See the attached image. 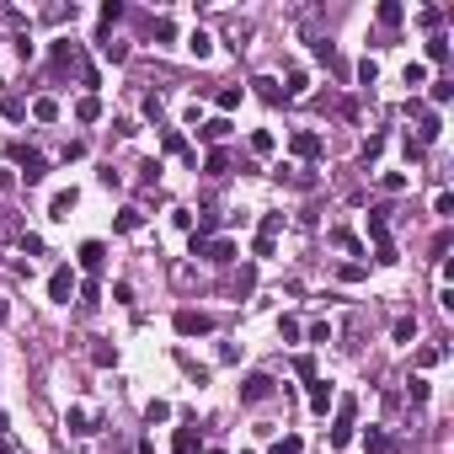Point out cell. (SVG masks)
<instances>
[{
    "label": "cell",
    "mask_w": 454,
    "mask_h": 454,
    "mask_svg": "<svg viewBox=\"0 0 454 454\" xmlns=\"http://www.w3.org/2000/svg\"><path fill=\"white\" fill-rule=\"evenodd\" d=\"M353 417H359V407H353V401H337V422H332V433H326L332 449H347V443H353Z\"/></svg>",
    "instance_id": "obj_1"
},
{
    "label": "cell",
    "mask_w": 454,
    "mask_h": 454,
    "mask_svg": "<svg viewBox=\"0 0 454 454\" xmlns=\"http://www.w3.org/2000/svg\"><path fill=\"white\" fill-rule=\"evenodd\" d=\"M177 332H182V337H209V332H214V315H204V310H177Z\"/></svg>",
    "instance_id": "obj_2"
},
{
    "label": "cell",
    "mask_w": 454,
    "mask_h": 454,
    "mask_svg": "<svg viewBox=\"0 0 454 454\" xmlns=\"http://www.w3.org/2000/svg\"><path fill=\"white\" fill-rule=\"evenodd\" d=\"M267 395H273V380H267V374H246V380H240V401H246V407H257Z\"/></svg>",
    "instance_id": "obj_3"
},
{
    "label": "cell",
    "mask_w": 454,
    "mask_h": 454,
    "mask_svg": "<svg viewBox=\"0 0 454 454\" xmlns=\"http://www.w3.org/2000/svg\"><path fill=\"white\" fill-rule=\"evenodd\" d=\"M70 294H75V273H70V267H54V278H48V299L70 305Z\"/></svg>",
    "instance_id": "obj_4"
},
{
    "label": "cell",
    "mask_w": 454,
    "mask_h": 454,
    "mask_svg": "<svg viewBox=\"0 0 454 454\" xmlns=\"http://www.w3.org/2000/svg\"><path fill=\"white\" fill-rule=\"evenodd\" d=\"M16 166H22V177L27 182H43V156H37V150H27V144H16Z\"/></svg>",
    "instance_id": "obj_5"
},
{
    "label": "cell",
    "mask_w": 454,
    "mask_h": 454,
    "mask_svg": "<svg viewBox=\"0 0 454 454\" xmlns=\"http://www.w3.org/2000/svg\"><path fill=\"white\" fill-rule=\"evenodd\" d=\"M289 150H294L299 161H315V156H321V134H310V129H299L294 139H289Z\"/></svg>",
    "instance_id": "obj_6"
},
{
    "label": "cell",
    "mask_w": 454,
    "mask_h": 454,
    "mask_svg": "<svg viewBox=\"0 0 454 454\" xmlns=\"http://www.w3.org/2000/svg\"><path fill=\"white\" fill-rule=\"evenodd\" d=\"M102 262H107V246H102V240H86L81 246V267L86 273H102Z\"/></svg>",
    "instance_id": "obj_7"
},
{
    "label": "cell",
    "mask_w": 454,
    "mask_h": 454,
    "mask_svg": "<svg viewBox=\"0 0 454 454\" xmlns=\"http://www.w3.org/2000/svg\"><path fill=\"white\" fill-rule=\"evenodd\" d=\"M198 449H204L198 428H177V443H171V454H198Z\"/></svg>",
    "instance_id": "obj_8"
},
{
    "label": "cell",
    "mask_w": 454,
    "mask_h": 454,
    "mask_svg": "<svg viewBox=\"0 0 454 454\" xmlns=\"http://www.w3.org/2000/svg\"><path fill=\"white\" fill-rule=\"evenodd\" d=\"M332 407V385L326 380H310V412H326Z\"/></svg>",
    "instance_id": "obj_9"
},
{
    "label": "cell",
    "mask_w": 454,
    "mask_h": 454,
    "mask_svg": "<svg viewBox=\"0 0 454 454\" xmlns=\"http://www.w3.org/2000/svg\"><path fill=\"white\" fill-rule=\"evenodd\" d=\"M363 449H369V454H390V433H385V428H369V433H363Z\"/></svg>",
    "instance_id": "obj_10"
},
{
    "label": "cell",
    "mask_w": 454,
    "mask_h": 454,
    "mask_svg": "<svg viewBox=\"0 0 454 454\" xmlns=\"http://www.w3.org/2000/svg\"><path fill=\"white\" fill-rule=\"evenodd\" d=\"M225 134H230V118H209V123H204V129H198V139H209V144H219V139H225Z\"/></svg>",
    "instance_id": "obj_11"
},
{
    "label": "cell",
    "mask_w": 454,
    "mask_h": 454,
    "mask_svg": "<svg viewBox=\"0 0 454 454\" xmlns=\"http://www.w3.org/2000/svg\"><path fill=\"white\" fill-rule=\"evenodd\" d=\"M33 118L37 123H54V118H59V102H54V96H37V102H33Z\"/></svg>",
    "instance_id": "obj_12"
},
{
    "label": "cell",
    "mask_w": 454,
    "mask_h": 454,
    "mask_svg": "<svg viewBox=\"0 0 454 454\" xmlns=\"http://www.w3.org/2000/svg\"><path fill=\"white\" fill-rule=\"evenodd\" d=\"M75 118H81V123H96V118H102V102H96V96H81V102H75Z\"/></svg>",
    "instance_id": "obj_13"
},
{
    "label": "cell",
    "mask_w": 454,
    "mask_h": 454,
    "mask_svg": "<svg viewBox=\"0 0 454 454\" xmlns=\"http://www.w3.org/2000/svg\"><path fill=\"white\" fill-rule=\"evenodd\" d=\"M204 171H209V177H225V171H230V150H209Z\"/></svg>",
    "instance_id": "obj_14"
},
{
    "label": "cell",
    "mask_w": 454,
    "mask_h": 454,
    "mask_svg": "<svg viewBox=\"0 0 454 454\" xmlns=\"http://www.w3.org/2000/svg\"><path fill=\"white\" fill-rule=\"evenodd\" d=\"M187 48H192V54H198V59H209V48H214V37H209L204 27H198V33L187 37Z\"/></svg>",
    "instance_id": "obj_15"
},
{
    "label": "cell",
    "mask_w": 454,
    "mask_h": 454,
    "mask_svg": "<svg viewBox=\"0 0 454 454\" xmlns=\"http://www.w3.org/2000/svg\"><path fill=\"white\" fill-rule=\"evenodd\" d=\"M374 16H380V27H401V6H395V0H385Z\"/></svg>",
    "instance_id": "obj_16"
},
{
    "label": "cell",
    "mask_w": 454,
    "mask_h": 454,
    "mask_svg": "<svg viewBox=\"0 0 454 454\" xmlns=\"http://www.w3.org/2000/svg\"><path fill=\"white\" fill-rule=\"evenodd\" d=\"M251 156H273V134H262V129L251 134Z\"/></svg>",
    "instance_id": "obj_17"
},
{
    "label": "cell",
    "mask_w": 454,
    "mask_h": 454,
    "mask_svg": "<svg viewBox=\"0 0 454 454\" xmlns=\"http://www.w3.org/2000/svg\"><path fill=\"white\" fill-rule=\"evenodd\" d=\"M257 86V96H262V102H284V91H278V81H251Z\"/></svg>",
    "instance_id": "obj_18"
},
{
    "label": "cell",
    "mask_w": 454,
    "mask_h": 454,
    "mask_svg": "<svg viewBox=\"0 0 454 454\" xmlns=\"http://www.w3.org/2000/svg\"><path fill=\"white\" fill-rule=\"evenodd\" d=\"M412 337H417V321H412V315H401V321H395V342H412Z\"/></svg>",
    "instance_id": "obj_19"
},
{
    "label": "cell",
    "mask_w": 454,
    "mask_h": 454,
    "mask_svg": "<svg viewBox=\"0 0 454 454\" xmlns=\"http://www.w3.org/2000/svg\"><path fill=\"white\" fill-rule=\"evenodd\" d=\"M230 107H240V86H225V91H219V112H230Z\"/></svg>",
    "instance_id": "obj_20"
},
{
    "label": "cell",
    "mask_w": 454,
    "mask_h": 454,
    "mask_svg": "<svg viewBox=\"0 0 454 454\" xmlns=\"http://www.w3.org/2000/svg\"><path fill=\"white\" fill-rule=\"evenodd\" d=\"M70 209H75V192H59L54 198V219H70Z\"/></svg>",
    "instance_id": "obj_21"
},
{
    "label": "cell",
    "mask_w": 454,
    "mask_h": 454,
    "mask_svg": "<svg viewBox=\"0 0 454 454\" xmlns=\"http://www.w3.org/2000/svg\"><path fill=\"white\" fill-rule=\"evenodd\" d=\"M64 422H70V433H91V417H86L81 407H75V412H70V417H64Z\"/></svg>",
    "instance_id": "obj_22"
},
{
    "label": "cell",
    "mask_w": 454,
    "mask_h": 454,
    "mask_svg": "<svg viewBox=\"0 0 454 454\" xmlns=\"http://www.w3.org/2000/svg\"><path fill=\"white\" fill-rule=\"evenodd\" d=\"M102 54H107L112 64H118V59H129V48H123V43H112V37H102Z\"/></svg>",
    "instance_id": "obj_23"
},
{
    "label": "cell",
    "mask_w": 454,
    "mask_h": 454,
    "mask_svg": "<svg viewBox=\"0 0 454 454\" xmlns=\"http://www.w3.org/2000/svg\"><path fill=\"white\" fill-rule=\"evenodd\" d=\"M428 59H449V37H428Z\"/></svg>",
    "instance_id": "obj_24"
},
{
    "label": "cell",
    "mask_w": 454,
    "mask_h": 454,
    "mask_svg": "<svg viewBox=\"0 0 454 454\" xmlns=\"http://www.w3.org/2000/svg\"><path fill=\"white\" fill-rule=\"evenodd\" d=\"M144 417H150V428H156V422L171 417V407H166V401H150V412H144Z\"/></svg>",
    "instance_id": "obj_25"
},
{
    "label": "cell",
    "mask_w": 454,
    "mask_h": 454,
    "mask_svg": "<svg viewBox=\"0 0 454 454\" xmlns=\"http://www.w3.org/2000/svg\"><path fill=\"white\" fill-rule=\"evenodd\" d=\"M407 395H412V407H422V401H428V380H412Z\"/></svg>",
    "instance_id": "obj_26"
},
{
    "label": "cell",
    "mask_w": 454,
    "mask_h": 454,
    "mask_svg": "<svg viewBox=\"0 0 454 454\" xmlns=\"http://www.w3.org/2000/svg\"><path fill=\"white\" fill-rule=\"evenodd\" d=\"M332 246H342V251H359V235H347V230H332Z\"/></svg>",
    "instance_id": "obj_27"
},
{
    "label": "cell",
    "mask_w": 454,
    "mask_h": 454,
    "mask_svg": "<svg viewBox=\"0 0 454 454\" xmlns=\"http://www.w3.org/2000/svg\"><path fill=\"white\" fill-rule=\"evenodd\" d=\"M118 16H123V6H118V0H107V6H102V27H112Z\"/></svg>",
    "instance_id": "obj_28"
},
{
    "label": "cell",
    "mask_w": 454,
    "mask_h": 454,
    "mask_svg": "<svg viewBox=\"0 0 454 454\" xmlns=\"http://www.w3.org/2000/svg\"><path fill=\"white\" fill-rule=\"evenodd\" d=\"M284 96H305V75H299V70H294V75H289V86H284Z\"/></svg>",
    "instance_id": "obj_29"
},
{
    "label": "cell",
    "mask_w": 454,
    "mask_h": 454,
    "mask_svg": "<svg viewBox=\"0 0 454 454\" xmlns=\"http://www.w3.org/2000/svg\"><path fill=\"white\" fill-rule=\"evenodd\" d=\"M454 96V81H433V102H449Z\"/></svg>",
    "instance_id": "obj_30"
},
{
    "label": "cell",
    "mask_w": 454,
    "mask_h": 454,
    "mask_svg": "<svg viewBox=\"0 0 454 454\" xmlns=\"http://www.w3.org/2000/svg\"><path fill=\"white\" fill-rule=\"evenodd\" d=\"M278 230H284V214H267V219H262V235H267V240H273V235H278Z\"/></svg>",
    "instance_id": "obj_31"
},
{
    "label": "cell",
    "mask_w": 454,
    "mask_h": 454,
    "mask_svg": "<svg viewBox=\"0 0 454 454\" xmlns=\"http://www.w3.org/2000/svg\"><path fill=\"white\" fill-rule=\"evenodd\" d=\"M278 454H299V438H294V433H289V438L278 443Z\"/></svg>",
    "instance_id": "obj_32"
},
{
    "label": "cell",
    "mask_w": 454,
    "mask_h": 454,
    "mask_svg": "<svg viewBox=\"0 0 454 454\" xmlns=\"http://www.w3.org/2000/svg\"><path fill=\"white\" fill-rule=\"evenodd\" d=\"M139 454H156V443H139Z\"/></svg>",
    "instance_id": "obj_33"
},
{
    "label": "cell",
    "mask_w": 454,
    "mask_h": 454,
    "mask_svg": "<svg viewBox=\"0 0 454 454\" xmlns=\"http://www.w3.org/2000/svg\"><path fill=\"white\" fill-rule=\"evenodd\" d=\"M0 433H6V412H0Z\"/></svg>",
    "instance_id": "obj_34"
}]
</instances>
